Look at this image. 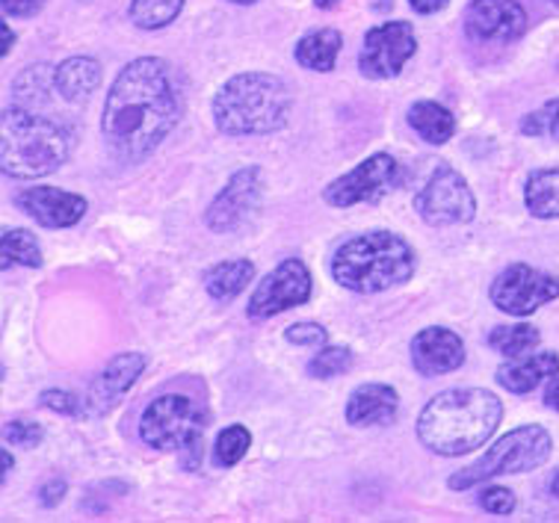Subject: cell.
<instances>
[{
	"label": "cell",
	"mask_w": 559,
	"mask_h": 523,
	"mask_svg": "<svg viewBox=\"0 0 559 523\" xmlns=\"http://www.w3.org/2000/svg\"><path fill=\"white\" fill-rule=\"evenodd\" d=\"M311 299V272L302 261H282L275 266L264 282L258 284V290L252 293V302H249V317L252 320H266L275 313L296 308V305H306Z\"/></svg>",
	"instance_id": "obj_12"
},
{
	"label": "cell",
	"mask_w": 559,
	"mask_h": 523,
	"mask_svg": "<svg viewBox=\"0 0 559 523\" xmlns=\"http://www.w3.org/2000/svg\"><path fill=\"white\" fill-rule=\"evenodd\" d=\"M41 506H57L62 500V494H66V483L62 479H51V483L41 485Z\"/></svg>",
	"instance_id": "obj_36"
},
{
	"label": "cell",
	"mask_w": 559,
	"mask_h": 523,
	"mask_svg": "<svg viewBox=\"0 0 559 523\" xmlns=\"http://www.w3.org/2000/svg\"><path fill=\"white\" fill-rule=\"evenodd\" d=\"M554 3H557V7H559V0H554Z\"/></svg>",
	"instance_id": "obj_44"
},
{
	"label": "cell",
	"mask_w": 559,
	"mask_h": 523,
	"mask_svg": "<svg viewBox=\"0 0 559 523\" xmlns=\"http://www.w3.org/2000/svg\"><path fill=\"white\" fill-rule=\"evenodd\" d=\"M408 124H412L424 140L432 142V145H444V142L453 136V131H456L453 112L436 102H417L415 107L408 110Z\"/></svg>",
	"instance_id": "obj_24"
},
{
	"label": "cell",
	"mask_w": 559,
	"mask_h": 523,
	"mask_svg": "<svg viewBox=\"0 0 559 523\" xmlns=\"http://www.w3.org/2000/svg\"><path fill=\"white\" fill-rule=\"evenodd\" d=\"M415 211L429 225H459L477 216V199L453 166L438 163L427 187L415 195Z\"/></svg>",
	"instance_id": "obj_8"
},
{
	"label": "cell",
	"mask_w": 559,
	"mask_h": 523,
	"mask_svg": "<svg viewBox=\"0 0 559 523\" xmlns=\"http://www.w3.org/2000/svg\"><path fill=\"white\" fill-rule=\"evenodd\" d=\"M69 157V140L51 119H41L27 107L3 110L0 163L10 178H41L51 175Z\"/></svg>",
	"instance_id": "obj_5"
},
{
	"label": "cell",
	"mask_w": 559,
	"mask_h": 523,
	"mask_svg": "<svg viewBox=\"0 0 559 523\" xmlns=\"http://www.w3.org/2000/svg\"><path fill=\"white\" fill-rule=\"evenodd\" d=\"M415 272V252L391 231H367L346 240L332 258V275L353 293H382L408 282Z\"/></svg>",
	"instance_id": "obj_4"
},
{
	"label": "cell",
	"mask_w": 559,
	"mask_h": 523,
	"mask_svg": "<svg viewBox=\"0 0 559 523\" xmlns=\"http://www.w3.org/2000/svg\"><path fill=\"white\" fill-rule=\"evenodd\" d=\"M204 429L202 408L183 396V393H163L148 408L143 412L140 420V435L143 441L160 453L169 450H187V447H199Z\"/></svg>",
	"instance_id": "obj_7"
},
{
	"label": "cell",
	"mask_w": 559,
	"mask_h": 523,
	"mask_svg": "<svg viewBox=\"0 0 559 523\" xmlns=\"http://www.w3.org/2000/svg\"><path fill=\"white\" fill-rule=\"evenodd\" d=\"M415 51V27L408 21H388L365 36L358 69L370 81H388V78H397Z\"/></svg>",
	"instance_id": "obj_10"
},
{
	"label": "cell",
	"mask_w": 559,
	"mask_h": 523,
	"mask_svg": "<svg viewBox=\"0 0 559 523\" xmlns=\"http://www.w3.org/2000/svg\"><path fill=\"white\" fill-rule=\"evenodd\" d=\"M12 41H15V33L10 31V24H3V27H0V54H3V57L12 51Z\"/></svg>",
	"instance_id": "obj_39"
},
{
	"label": "cell",
	"mask_w": 559,
	"mask_h": 523,
	"mask_svg": "<svg viewBox=\"0 0 559 523\" xmlns=\"http://www.w3.org/2000/svg\"><path fill=\"white\" fill-rule=\"evenodd\" d=\"M261 195H264V175H261L258 166H246V169L235 171L231 181L225 183L223 192L216 195L207 213H204L207 228L216 234H228L240 228L252 216L254 207L261 204Z\"/></svg>",
	"instance_id": "obj_13"
},
{
	"label": "cell",
	"mask_w": 559,
	"mask_h": 523,
	"mask_svg": "<svg viewBox=\"0 0 559 523\" xmlns=\"http://www.w3.org/2000/svg\"><path fill=\"white\" fill-rule=\"evenodd\" d=\"M39 403L45 408H51V412H60V414H83V400H78L74 393L69 391H45L39 396Z\"/></svg>",
	"instance_id": "obj_33"
},
{
	"label": "cell",
	"mask_w": 559,
	"mask_h": 523,
	"mask_svg": "<svg viewBox=\"0 0 559 523\" xmlns=\"http://www.w3.org/2000/svg\"><path fill=\"white\" fill-rule=\"evenodd\" d=\"M15 204L41 228H72L86 216V199L57 187H27L15 195Z\"/></svg>",
	"instance_id": "obj_15"
},
{
	"label": "cell",
	"mask_w": 559,
	"mask_h": 523,
	"mask_svg": "<svg viewBox=\"0 0 559 523\" xmlns=\"http://www.w3.org/2000/svg\"><path fill=\"white\" fill-rule=\"evenodd\" d=\"M524 202L536 219H559V169L533 171L524 187Z\"/></svg>",
	"instance_id": "obj_23"
},
{
	"label": "cell",
	"mask_w": 559,
	"mask_h": 523,
	"mask_svg": "<svg viewBox=\"0 0 559 523\" xmlns=\"http://www.w3.org/2000/svg\"><path fill=\"white\" fill-rule=\"evenodd\" d=\"M183 98L173 66L160 57L128 62L104 104L102 133L116 161L140 163L181 119Z\"/></svg>",
	"instance_id": "obj_1"
},
{
	"label": "cell",
	"mask_w": 559,
	"mask_h": 523,
	"mask_svg": "<svg viewBox=\"0 0 559 523\" xmlns=\"http://www.w3.org/2000/svg\"><path fill=\"white\" fill-rule=\"evenodd\" d=\"M503 405L486 388L438 393L417 417V438L438 455H465L498 432Z\"/></svg>",
	"instance_id": "obj_2"
},
{
	"label": "cell",
	"mask_w": 559,
	"mask_h": 523,
	"mask_svg": "<svg viewBox=\"0 0 559 523\" xmlns=\"http://www.w3.org/2000/svg\"><path fill=\"white\" fill-rule=\"evenodd\" d=\"M181 7L183 0H133L131 19L143 31H160V27L178 19Z\"/></svg>",
	"instance_id": "obj_27"
},
{
	"label": "cell",
	"mask_w": 559,
	"mask_h": 523,
	"mask_svg": "<svg viewBox=\"0 0 559 523\" xmlns=\"http://www.w3.org/2000/svg\"><path fill=\"white\" fill-rule=\"evenodd\" d=\"M341 45H344V36L332 31V27L308 33L296 45V62L311 71H332L337 62V54H341Z\"/></svg>",
	"instance_id": "obj_21"
},
{
	"label": "cell",
	"mask_w": 559,
	"mask_h": 523,
	"mask_svg": "<svg viewBox=\"0 0 559 523\" xmlns=\"http://www.w3.org/2000/svg\"><path fill=\"white\" fill-rule=\"evenodd\" d=\"M294 98L275 74L246 71L216 92L214 121L228 136H264L282 131Z\"/></svg>",
	"instance_id": "obj_3"
},
{
	"label": "cell",
	"mask_w": 559,
	"mask_h": 523,
	"mask_svg": "<svg viewBox=\"0 0 559 523\" xmlns=\"http://www.w3.org/2000/svg\"><path fill=\"white\" fill-rule=\"evenodd\" d=\"M550 494H554V497H557V500H559V473H557V476H554V479H550Z\"/></svg>",
	"instance_id": "obj_41"
},
{
	"label": "cell",
	"mask_w": 559,
	"mask_h": 523,
	"mask_svg": "<svg viewBox=\"0 0 559 523\" xmlns=\"http://www.w3.org/2000/svg\"><path fill=\"white\" fill-rule=\"evenodd\" d=\"M102 83V66L90 57H72L66 60L62 66H57V92H60L66 102L83 104L90 102L92 92L98 90Z\"/></svg>",
	"instance_id": "obj_20"
},
{
	"label": "cell",
	"mask_w": 559,
	"mask_h": 523,
	"mask_svg": "<svg viewBox=\"0 0 559 523\" xmlns=\"http://www.w3.org/2000/svg\"><path fill=\"white\" fill-rule=\"evenodd\" d=\"M3 438H7L10 447L33 450V447H39L45 432H41V426L36 420H10L7 423V429H3Z\"/></svg>",
	"instance_id": "obj_31"
},
{
	"label": "cell",
	"mask_w": 559,
	"mask_h": 523,
	"mask_svg": "<svg viewBox=\"0 0 559 523\" xmlns=\"http://www.w3.org/2000/svg\"><path fill=\"white\" fill-rule=\"evenodd\" d=\"M287 343H294V346H308V349H314V346H323L325 343V329H320L317 322H296L287 329Z\"/></svg>",
	"instance_id": "obj_32"
},
{
	"label": "cell",
	"mask_w": 559,
	"mask_h": 523,
	"mask_svg": "<svg viewBox=\"0 0 559 523\" xmlns=\"http://www.w3.org/2000/svg\"><path fill=\"white\" fill-rule=\"evenodd\" d=\"M231 3H254V0H231Z\"/></svg>",
	"instance_id": "obj_43"
},
{
	"label": "cell",
	"mask_w": 559,
	"mask_h": 523,
	"mask_svg": "<svg viewBox=\"0 0 559 523\" xmlns=\"http://www.w3.org/2000/svg\"><path fill=\"white\" fill-rule=\"evenodd\" d=\"M465 31L479 41H512L527 31V12L519 0H474L465 12Z\"/></svg>",
	"instance_id": "obj_14"
},
{
	"label": "cell",
	"mask_w": 559,
	"mask_h": 523,
	"mask_svg": "<svg viewBox=\"0 0 559 523\" xmlns=\"http://www.w3.org/2000/svg\"><path fill=\"white\" fill-rule=\"evenodd\" d=\"M412 10L420 12V15H432V12H441L448 7V0H408Z\"/></svg>",
	"instance_id": "obj_37"
},
{
	"label": "cell",
	"mask_w": 559,
	"mask_h": 523,
	"mask_svg": "<svg viewBox=\"0 0 559 523\" xmlns=\"http://www.w3.org/2000/svg\"><path fill=\"white\" fill-rule=\"evenodd\" d=\"M521 131L527 136H545V140L559 142V98L548 102L539 110H533L521 121Z\"/></svg>",
	"instance_id": "obj_30"
},
{
	"label": "cell",
	"mask_w": 559,
	"mask_h": 523,
	"mask_svg": "<svg viewBox=\"0 0 559 523\" xmlns=\"http://www.w3.org/2000/svg\"><path fill=\"white\" fill-rule=\"evenodd\" d=\"M550 447H554V441H550L548 429H542V426H521V429H512V432L503 435L495 447H488V453L477 464L453 473L448 485L453 491H465V488L488 483L495 476L536 471L539 464L548 462Z\"/></svg>",
	"instance_id": "obj_6"
},
{
	"label": "cell",
	"mask_w": 559,
	"mask_h": 523,
	"mask_svg": "<svg viewBox=\"0 0 559 523\" xmlns=\"http://www.w3.org/2000/svg\"><path fill=\"white\" fill-rule=\"evenodd\" d=\"M45 7V0H3V12L10 19H33Z\"/></svg>",
	"instance_id": "obj_35"
},
{
	"label": "cell",
	"mask_w": 559,
	"mask_h": 523,
	"mask_svg": "<svg viewBox=\"0 0 559 523\" xmlns=\"http://www.w3.org/2000/svg\"><path fill=\"white\" fill-rule=\"evenodd\" d=\"M10 471H12V453L10 450H3V453H0V476L7 479V476H10Z\"/></svg>",
	"instance_id": "obj_40"
},
{
	"label": "cell",
	"mask_w": 559,
	"mask_h": 523,
	"mask_svg": "<svg viewBox=\"0 0 559 523\" xmlns=\"http://www.w3.org/2000/svg\"><path fill=\"white\" fill-rule=\"evenodd\" d=\"M559 372V355L557 353H536L515 358V361L503 364L498 370V382L512 393H530L536 391L545 379Z\"/></svg>",
	"instance_id": "obj_19"
},
{
	"label": "cell",
	"mask_w": 559,
	"mask_h": 523,
	"mask_svg": "<svg viewBox=\"0 0 559 523\" xmlns=\"http://www.w3.org/2000/svg\"><path fill=\"white\" fill-rule=\"evenodd\" d=\"M479 506L491 514H509L515 509V497L509 488H486L479 494Z\"/></svg>",
	"instance_id": "obj_34"
},
{
	"label": "cell",
	"mask_w": 559,
	"mask_h": 523,
	"mask_svg": "<svg viewBox=\"0 0 559 523\" xmlns=\"http://www.w3.org/2000/svg\"><path fill=\"white\" fill-rule=\"evenodd\" d=\"M557 296L559 278L533 270L527 263H512L509 270L500 272L498 282L491 284V302L512 317H527V313L539 311L542 305L554 302Z\"/></svg>",
	"instance_id": "obj_9"
},
{
	"label": "cell",
	"mask_w": 559,
	"mask_h": 523,
	"mask_svg": "<svg viewBox=\"0 0 559 523\" xmlns=\"http://www.w3.org/2000/svg\"><path fill=\"white\" fill-rule=\"evenodd\" d=\"M353 364H356V355H353L349 346H325V349H320V353L311 358L308 372H311L314 379H335V376H344Z\"/></svg>",
	"instance_id": "obj_28"
},
{
	"label": "cell",
	"mask_w": 559,
	"mask_h": 523,
	"mask_svg": "<svg viewBox=\"0 0 559 523\" xmlns=\"http://www.w3.org/2000/svg\"><path fill=\"white\" fill-rule=\"evenodd\" d=\"M403 178L400 163L391 154H373L365 163H358L356 169L341 175L337 181L325 187L323 199L335 207H353V204L373 202L388 190H394Z\"/></svg>",
	"instance_id": "obj_11"
},
{
	"label": "cell",
	"mask_w": 559,
	"mask_h": 523,
	"mask_svg": "<svg viewBox=\"0 0 559 523\" xmlns=\"http://www.w3.org/2000/svg\"><path fill=\"white\" fill-rule=\"evenodd\" d=\"M545 405L559 412V376H554V382L548 384V391H545Z\"/></svg>",
	"instance_id": "obj_38"
},
{
	"label": "cell",
	"mask_w": 559,
	"mask_h": 523,
	"mask_svg": "<svg viewBox=\"0 0 559 523\" xmlns=\"http://www.w3.org/2000/svg\"><path fill=\"white\" fill-rule=\"evenodd\" d=\"M412 361L424 376H444L462 367L465 361V343L456 332L432 325L424 329L412 341Z\"/></svg>",
	"instance_id": "obj_17"
},
{
	"label": "cell",
	"mask_w": 559,
	"mask_h": 523,
	"mask_svg": "<svg viewBox=\"0 0 559 523\" xmlns=\"http://www.w3.org/2000/svg\"><path fill=\"white\" fill-rule=\"evenodd\" d=\"M317 7H320V10H329V7H335L337 0H314Z\"/></svg>",
	"instance_id": "obj_42"
},
{
	"label": "cell",
	"mask_w": 559,
	"mask_h": 523,
	"mask_svg": "<svg viewBox=\"0 0 559 523\" xmlns=\"http://www.w3.org/2000/svg\"><path fill=\"white\" fill-rule=\"evenodd\" d=\"M254 278L252 261H225L216 263L214 270L204 275V290L211 293L216 302H231L235 296L246 290V284Z\"/></svg>",
	"instance_id": "obj_22"
},
{
	"label": "cell",
	"mask_w": 559,
	"mask_h": 523,
	"mask_svg": "<svg viewBox=\"0 0 559 523\" xmlns=\"http://www.w3.org/2000/svg\"><path fill=\"white\" fill-rule=\"evenodd\" d=\"M0 266L10 270V266H41V252L36 237L21 228H10L3 234V246H0Z\"/></svg>",
	"instance_id": "obj_26"
},
{
	"label": "cell",
	"mask_w": 559,
	"mask_h": 523,
	"mask_svg": "<svg viewBox=\"0 0 559 523\" xmlns=\"http://www.w3.org/2000/svg\"><path fill=\"white\" fill-rule=\"evenodd\" d=\"M400 396L394 388L388 384H365L358 388L349 403H346V420L353 426H377V423H388L397 414Z\"/></svg>",
	"instance_id": "obj_18"
},
{
	"label": "cell",
	"mask_w": 559,
	"mask_h": 523,
	"mask_svg": "<svg viewBox=\"0 0 559 523\" xmlns=\"http://www.w3.org/2000/svg\"><path fill=\"white\" fill-rule=\"evenodd\" d=\"M539 332L533 329V325H498L495 332L488 334V346L491 349H498L500 355H507V358H521V355H527L530 349H536L539 346Z\"/></svg>",
	"instance_id": "obj_25"
},
{
	"label": "cell",
	"mask_w": 559,
	"mask_h": 523,
	"mask_svg": "<svg viewBox=\"0 0 559 523\" xmlns=\"http://www.w3.org/2000/svg\"><path fill=\"white\" fill-rule=\"evenodd\" d=\"M249 443H252V435H249L246 426H228V429H223L214 447L216 464L219 467H235L246 455V450H249Z\"/></svg>",
	"instance_id": "obj_29"
},
{
	"label": "cell",
	"mask_w": 559,
	"mask_h": 523,
	"mask_svg": "<svg viewBox=\"0 0 559 523\" xmlns=\"http://www.w3.org/2000/svg\"><path fill=\"white\" fill-rule=\"evenodd\" d=\"M145 364H148V358H145L143 353L116 355V358L104 367L102 376L92 382L90 396H86V412L98 414V417L112 412L124 393L131 391L133 382L140 379V372L145 370Z\"/></svg>",
	"instance_id": "obj_16"
}]
</instances>
